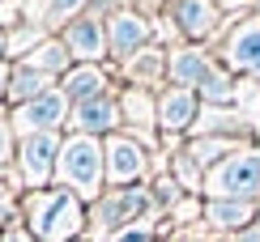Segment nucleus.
Returning a JSON list of instances; mask_svg holds the SVG:
<instances>
[{"label":"nucleus","mask_w":260,"mask_h":242,"mask_svg":"<svg viewBox=\"0 0 260 242\" xmlns=\"http://www.w3.org/2000/svg\"><path fill=\"white\" fill-rule=\"evenodd\" d=\"M64 47H69L77 60H99L111 43H107L99 17H77V21H69V30H64Z\"/></svg>","instance_id":"obj_9"},{"label":"nucleus","mask_w":260,"mask_h":242,"mask_svg":"<svg viewBox=\"0 0 260 242\" xmlns=\"http://www.w3.org/2000/svg\"><path fill=\"white\" fill-rule=\"evenodd\" d=\"M149 38V26L141 13H115L107 21V43H111L115 56H128V51H137L141 43Z\"/></svg>","instance_id":"obj_12"},{"label":"nucleus","mask_w":260,"mask_h":242,"mask_svg":"<svg viewBox=\"0 0 260 242\" xmlns=\"http://www.w3.org/2000/svg\"><path fill=\"white\" fill-rule=\"evenodd\" d=\"M9 85H13V68L0 60V94H9Z\"/></svg>","instance_id":"obj_26"},{"label":"nucleus","mask_w":260,"mask_h":242,"mask_svg":"<svg viewBox=\"0 0 260 242\" xmlns=\"http://www.w3.org/2000/svg\"><path fill=\"white\" fill-rule=\"evenodd\" d=\"M0 208H5V195H0Z\"/></svg>","instance_id":"obj_28"},{"label":"nucleus","mask_w":260,"mask_h":242,"mask_svg":"<svg viewBox=\"0 0 260 242\" xmlns=\"http://www.w3.org/2000/svg\"><path fill=\"white\" fill-rule=\"evenodd\" d=\"M192 115H197V94L183 90V85H175V90H167L158 98V128L167 132H183L192 124Z\"/></svg>","instance_id":"obj_11"},{"label":"nucleus","mask_w":260,"mask_h":242,"mask_svg":"<svg viewBox=\"0 0 260 242\" xmlns=\"http://www.w3.org/2000/svg\"><path fill=\"white\" fill-rule=\"evenodd\" d=\"M149 208V195L141 191H107L103 195V204L94 208V225H103V229H120V225H133L137 221V213H145Z\"/></svg>","instance_id":"obj_7"},{"label":"nucleus","mask_w":260,"mask_h":242,"mask_svg":"<svg viewBox=\"0 0 260 242\" xmlns=\"http://www.w3.org/2000/svg\"><path fill=\"white\" fill-rule=\"evenodd\" d=\"M226 64L239 68V72L260 76V17H247L231 30V38H226Z\"/></svg>","instance_id":"obj_6"},{"label":"nucleus","mask_w":260,"mask_h":242,"mask_svg":"<svg viewBox=\"0 0 260 242\" xmlns=\"http://www.w3.org/2000/svg\"><path fill=\"white\" fill-rule=\"evenodd\" d=\"M60 149L64 145L51 132H35V136L21 140V174H26L30 187H43L51 179V170H56V162H60Z\"/></svg>","instance_id":"obj_4"},{"label":"nucleus","mask_w":260,"mask_h":242,"mask_svg":"<svg viewBox=\"0 0 260 242\" xmlns=\"http://www.w3.org/2000/svg\"><path fill=\"white\" fill-rule=\"evenodd\" d=\"M209 72H213V64H209V56L205 51H175V56L167 60V76L175 85H183V90H201L205 81H209Z\"/></svg>","instance_id":"obj_10"},{"label":"nucleus","mask_w":260,"mask_h":242,"mask_svg":"<svg viewBox=\"0 0 260 242\" xmlns=\"http://www.w3.org/2000/svg\"><path fill=\"white\" fill-rule=\"evenodd\" d=\"M252 213H256L252 200H213V204H205V221L218 225V229H243V225H252Z\"/></svg>","instance_id":"obj_16"},{"label":"nucleus","mask_w":260,"mask_h":242,"mask_svg":"<svg viewBox=\"0 0 260 242\" xmlns=\"http://www.w3.org/2000/svg\"><path fill=\"white\" fill-rule=\"evenodd\" d=\"M64 98H69V102H94V98H103L107 94V81H103V72L99 68H90V64H85V68H73V72H64Z\"/></svg>","instance_id":"obj_15"},{"label":"nucleus","mask_w":260,"mask_h":242,"mask_svg":"<svg viewBox=\"0 0 260 242\" xmlns=\"http://www.w3.org/2000/svg\"><path fill=\"white\" fill-rule=\"evenodd\" d=\"M141 174H145V149L137 140L111 136L107 140V179L111 183H133Z\"/></svg>","instance_id":"obj_8"},{"label":"nucleus","mask_w":260,"mask_h":242,"mask_svg":"<svg viewBox=\"0 0 260 242\" xmlns=\"http://www.w3.org/2000/svg\"><path fill=\"white\" fill-rule=\"evenodd\" d=\"M9 157V119L0 115V162Z\"/></svg>","instance_id":"obj_25"},{"label":"nucleus","mask_w":260,"mask_h":242,"mask_svg":"<svg viewBox=\"0 0 260 242\" xmlns=\"http://www.w3.org/2000/svg\"><path fill=\"white\" fill-rule=\"evenodd\" d=\"M188 157H192V162H197V166L205 170V166H213V162H226L231 153H226V140L209 136V140H192V145H188Z\"/></svg>","instance_id":"obj_20"},{"label":"nucleus","mask_w":260,"mask_h":242,"mask_svg":"<svg viewBox=\"0 0 260 242\" xmlns=\"http://www.w3.org/2000/svg\"><path fill=\"white\" fill-rule=\"evenodd\" d=\"M0 51H9V38H5V34H0Z\"/></svg>","instance_id":"obj_27"},{"label":"nucleus","mask_w":260,"mask_h":242,"mask_svg":"<svg viewBox=\"0 0 260 242\" xmlns=\"http://www.w3.org/2000/svg\"><path fill=\"white\" fill-rule=\"evenodd\" d=\"M120 124V111H115L111 98H94V102H81L77 111H73V128L81 132V136H90V132H111Z\"/></svg>","instance_id":"obj_13"},{"label":"nucleus","mask_w":260,"mask_h":242,"mask_svg":"<svg viewBox=\"0 0 260 242\" xmlns=\"http://www.w3.org/2000/svg\"><path fill=\"white\" fill-rule=\"evenodd\" d=\"M115 242H149V229L145 225H128V229L115 234Z\"/></svg>","instance_id":"obj_23"},{"label":"nucleus","mask_w":260,"mask_h":242,"mask_svg":"<svg viewBox=\"0 0 260 242\" xmlns=\"http://www.w3.org/2000/svg\"><path fill=\"white\" fill-rule=\"evenodd\" d=\"M175 17H179V30L188 38H205L213 26H218V9H213V0H179Z\"/></svg>","instance_id":"obj_14"},{"label":"nucleus","mask_w":260,"mask_h":242,"mask_svg":"<svg viewBox=\"0 0 260 242\" xmlns=\"http://www.w3.org/2000/svg\"><path fill=\"white\" fill-rule=\"evenodd\" d=\"M43 94H51V85H47V76L43 72H35V68H26V64H21V68H13V85H9V98H13V102H35V98H43Z\"/></svg>","instance_id":"obj_18"},{"label":"nucleus","mask_w":260,"mask_h":242,"mask_svg":"<svg viewBox=\"0 0 260 242\" xmlns=\"http://www.w3.org/2000/svg\"><path fill=\"white\" fill-rule=\"evenodd\" d=\"M85 9V0H47V26H60V21H77V13Z\"/></svg>","instance_id":"obj_22"},{"label":"nucleus","mask_w":260,"mask_h":242,"mask_svg":"<svg viewBox=\"0 0 260 242\" xmlns=\"http://www.w3.org/2000/svg\"><path fill=\"white\" fill-rule=\"evenodd\" d=\"M124 119L137 128V119H145V124H158V106L149 102V94H141V90H133L124 98Z\"/></svg>","instance_id":"obj_21"},{"label":"nucleus","mask_w":260,"mask_h":242,"mask_svg":"<svg viewBox=\"0 0 260 242\" xmlns=\"http://www.w3.org/2000/svg\"><path fill=\"white\" fill-rule=\"evenodd\" d=\"M69 56L73 51L64 47V38H43L39 47H30V56H26V68H35V72H60V68H69Z\"/></svg>","instance_id":"obj_17"},{"label":"nucleus","mask_w":260,"mask_h":242,"mask_svg":"<svg viewBox=\"0 0 260 242\" xmlns=\"http://www.w3.org/2000/svg\"><path fill=\"white\" fill-rule=\"evenodd\" d=\"M85 221L81 195L69 191H43L30 200V234L43 242H69Z\"/></svg>","instance_id":"obj_1"},{"label":"nucleus","mask_w":260,"mask_h":242,"mask_svg":"<svg viewBox=\"0 0 260 242\" xmlns=\"http://www.w3.org/2000/svg\"><path fill=\"white\" fill-rule=\"evenodd\" d=\"M158 200H162V204H167V200L175 204V200H179V183H175V179H171V183H158Z\"/></svg>","instance_id":"obj_24"},{"label":"nucleus","mask_w":260,"mask_h":242,"mask_svg":"<svg viewBox=\"0 0 260 242\" xmlns=\"http://www.w3.org/2000/svg\"><path fill=\"white\" fill-rule=\"evenodd\" d=\"M64 111H69V98H64V90H51V94L35 98V102L17 106L13 124H17V132H21V140H26V136H35V132H51V128L64 119Z\"/></svg>","instance_id":"obj_5"},{"label":"nucleus","mask_w":260,"mask_h":242,"mask_svg":"<svg viewBox=\"0 0 260 242\" xmlns=\"http://www.w3.org/2000/svg\"><path fill=\"white\" fill-rule=\"evenodd\" d=\"M201 94H205V102H209V106H231L235 98H239V90H235V81H231V76H222L218 68L209 72V81L201 85Z\"/></svg>","instance_id":"obj_19"},{"label":"nucleus","mask_w":260,"mask_h":242,"mask_svg":"<svg viewBox=\"0 0 260 242\" xmlns=\"http://www.w3.org/2000/svg\"><path fill=\"white\" fill-rule=\"evenodd\" d=\"M213 200H252L260 191V149L231 153L226 162H218V170L201 183Z\"/></svg>","instance_id":"obj_3"},{"label":"nucleus","mask_w":260,"mask_h":242,"mask_svg":"<svg viewBox=\"0 0 260 242\" xmlns=\"http://www.w3.org/2000/svg\"><path fill=\"white\" fill-rule=\"evenodd\" d=\"M107 149L99 145L94 136H73L69 145L60 149V162H56V174H60V183H69V187H77V195L81 200H90V195H99V187H103V170H107Z\"/></svg>","instance_id":"obj_2"}]
</instances>
